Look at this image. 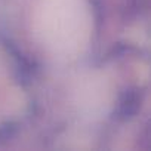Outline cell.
I'll use <instances>...</instances> for the list:
<instances>
[{"mask_svg": "<svg viewBox=\"0 0 151 151\" xmlns=\"http://www.w3.org/2000/svg\"><path fill=\"white\" fill-rule=\"evenodd\" d=\"M40 33L56 52H76L89 34V15L83 0H46L42 8Z\"/></svg>", "mask_w": 151, "mask_h": 151, "instance_id": "obj_1", "label": "cell"}]
</instances>
